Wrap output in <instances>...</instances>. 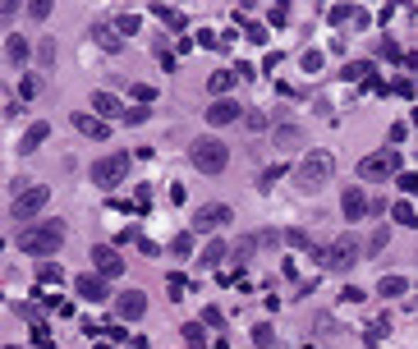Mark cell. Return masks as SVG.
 Listing matches in <instances>:
<instances>
[{"label": "cell", "instance_id": "cell-1", "mask_svg": "<svg viewBox=\"0 0 418 349\" xmlns=\"http://www.w3.org/2000/svg\"><path fill=\"white\" fill-rule=\"evenodd\" d=\"M14 244H18V253H28V257H46L65 244V226L60 221H33V226H23L14 235Z\"/></svg>", "mask_w": 418, "mask_h": 349}, {"label": "cell", "instance_id": "cell-2", "mask_svg": "<svg viewBox=\"0 0 418 349\" xmlns=\"http://www.w3.org/2000/svg\"><path fill=\"white\" fill-rule=\"evenodd\" d=\"M331 174H336V157H331V152H322V148H313L304 161H299V189L313 193V189H322Z\"/></svg>", "mask_w": 418, "mask_h": 349}, {"label": "cell", "instance_id": "cell-3", "mask_svg": "<svg viewBox=\"0 0 418 349\" xmlns=\"http://www.w3.org/2000/svg\"><path fill=\"white\" fill-rule=\"evenodd\" d=\"M46 202H51V189H46V184H23V189L14 193V202H9V221H28V226H33V216Z\"/></svg>", "mask_w": 418, "mask_h": 349}, {"label": "cell", "instance_id": "cell-4", "mask_svg": "<svg viewBox=\"0 0 418 349\" xmlns=\"http://www.w3.org/2000/svg\"><path fill=\"white\" fill-rule=\"evenodd\" d=\"M189 157H193V166H198L202 174H221V170L230 166V148L221 138H198Z\"/></svg>", "mask_w": 418, "mask_h": 349}, {"label": "cell", "instance_id": "cell-5", "mask_svg": "<svg viewBox=\"0 0 418 349\" xmlns=\"http://www.w3.org/2000/svg\"><path fill=\"white\" fill-rule=\"evenodd\" d=\"M124 174H129V152H106L101 161H92L97 189H115V184H124Z\"/></svg>", "mask_w": 418, "mask_h": 349}, {"label": "cell", "instance_id": "cell-6", "mask_svg": "<svg viewBox=\"0 0 418 349\" xmlns=\"http://www.w3.org/2000/svg\"><path fill=\"white\" fill-rule=\"evenodd\" d=\"M313 257L322 262V267H331V271H349L354 262H363V257H358V244L349 235L336 239V244H326V248H313Z\"/></svg>", "mask_w": 418, "mask_h": 349}, {"label": "cell", "instance_id": "cell-7", "mask_svg": "<svg viewBox=\"0 0 418 349\" xmlns=\"http://www.w3.org/2000/svg\"><path fill=\"white\" fill-rule=\"evenodd\" d=\"M358 174H363V179H400V152L395 148H386V152H373V157H363L358 161Z\"/></svg>", "mask_w": 418, "mask_h": 349}, {"label": "cell", "instance_id": "cell-8", "mask_svg": "<svg viewBox=\"0 0 418 349\" xmlns=\"http://www.w3.org/2000/svg\"><path fill=\"white\" fill-rule=\"evenodd\" d=\"M230 221H235V211H230L226 202H207V207L193 211V235H216V230H226Z\"/></svg>", "mask_w": 418, "mask_h": 349}, {"label": "cell", "instance_id": "cell-9", "mask_svg": "<svg viewBox=\"0 0 418 349\" xmlns=\"http://www.w3.org/2000/svg\"><path fill=\"white\" fill-rule=\"evenodd\" d=\"M92 267H97V276L115 280V276L124 271V257H120V248H115V244H97V248H92Z\"/></svg>", "mask_w": 418, "mask_h": 349}, {"label": "cell", "instance_id": "cell-10", "mask_svg": "<svg viewBox=\"0 0 418 349\" xmlns=\"http://www.w3.org/2000/svg\"><path fill=\"white\" fill-rule=\"evenodd\" d=\"M340 211H345V221H363L368 211H373V202L363 198V189H358V184H349V189L340 193Z\"/></svg>", "mask_w": 418, "mask_h": 349}, {"label": "cell", "instance_id": "cell-11", "mask_svg": "<svg viewBox=\"0 0 418 349\" xmlns=\"http://www.w3.org/2000/svg\"><path fill=\"white\" fill-rule=\"evenodd\" d=\"M87 37H92L101 51H111V55H115V51H124V33H120L115 23H106V18H101V23H92V33H87Z\"/></svg>", "mask_w": 418, "mask_h": 349}, {"label": "cell", "instance_id": "cell-12", "mask_svg": "<svg viewBox=\"0 0 418 349\" xmlns=\"http://www.w3.org/2000/svg\"><path fill=\"white\" fill-rule=\"evenodd\" d=\"M92 115H101V120L111 124V120H124L129 111L120 106V96H115V92H92Z\"/></svg>", "mask_w": 418, "mask_h": 349}, {"label": "cell", "instance_id": "cell-13", "mask_svg": "<svg viewBox=\"0 0 418 349\" xmlns=\"http://www.w3.org/2000/svg\"><path fill=\"white\" fill-rule=\"evenodd\" d=\"M74 289H79V299H87V304H101V299H111V289H106V276H79L74 280Z\"/></svg>", "mask_w": 418, "mask_h": 349}, {"label": "cell", "instance_id": "cell-14", "mask_svg": "<svg viewBox=\"0 0 418 349\" xmlns=\"http://www.w3.org/2000/svg\"><path fill=\"white\" fill-rule=\"evenodd\" d=\"M74 129H79L83 138H97V143H101L106 133H111V124H106L101 115H87V111H74Z\"/></svg>", "mask_w": 418, "mask_h": 349}, {"label": "cell", "instance_id": "cell-15", "mask_svg": "<svg viewBox=\"0 0 418 349\" xmlns=\"http://www.w3.org/2000/svg\"><path fill=\"white\" fill-rule=\"evenodd\" d=\"M115 313H120L124 322H138V317L148 313V299H143L138 289H129V294H120V299H115Z\"/></svg>", "mask_w": 418, "mask_h": 349}, {"label": "cell", "instance_id": "cell-16", "mask_svg": "<svg viewBox=\"0 0 418 349\" xmlns=\"http://www.w3.org/2000/svg\"><path fill=\"white\" fill-rule=\"evenodd\" d=\"M239 115H244V111H239V101H230V96H221V101L207 106V120L211 124H239Z\"/></svg>", "mask_w": 418, "mask_h": 349}, {"label": "cell", "instance_id": "cell-17", "mask_svg": "<svg viewBox=\"0 0 418 349\" xmlns=\"http://www.w3.org/2000/svg\"><path fill=\"white\" fill-rule=\"evenodd\" d=\"M46 138H51V124H46V120L28 124V133H23V138H18V152H23V157H28V152H37V148H42Z\"/></svg>", "mask_w": 418, "mask_h": 349}, {"label": "cell", "instance_id": "cell-18", "mask_svg": "<svg viewBox=\"0 0 418 349\" xmlns=\"http://www.w3.org/2000/svg\"><path fill=\"white\" fill-rule=\"evenodd\" d=\"M235 83H239V70H216V74L207 79V92L221 101V96H230V87H235Z\"/></svg>", "mask_w": 418, "mask_h": 349}, {"label": "cell", "instance_id": "cell-19", "mask_svg": "<svg viewBox=\"0 0 418 349\" xmlns=\"http://www.w3.org/2000/svg\"><path fill=\"white\" fill-rule=\"evenodd\" d=\"M5 55H9V65H23L28 55H33V46H28L18 33H9V37H5Z\"/></svg>", "mask_w": 418, "mask_h": 349}, {"label": "cell", "instance_id": "cell-20", "mask_svg": "<svg viewBox=\"0 0 418 349\" xmlns=\"http://www.w3.org/2000/svg\"><path fill=\"white\" fill-rule=\"evenodd\" d=\"M60 280H65L60 262H37V285H60Z\"/></svg>", "mask_w": 418, "mask_h": 349}, {"label": "cell", "instance_id": "cell-21", "mask_svg": "<svg viewBox=\"0 0 418 349\" xmlns=\"http://www.w3.org/2000/svg\"><path fill=\"white\" fill-rule=\"evenodd\" d=\"M340 74H345V83H368V79H373V65H368V60H354V65H345Z\"/></svg>", "mask_w": 418, "mask_h": 349}, {"label": "cell", "instance_id": "cell-22", "mask_svg": "<svg viewBox=\"0 0 418 349\" xmlns=\"http://www.w3.org/2000/svg\"><path fill=\"white\" fill-rule=\"evenodd\" d=\"M405 289H409V280H405V276H382V285H377V294L395 299V294H405Z\"/></svg>", "mask_w": 418, "mask_h": 349}, {"label": "cell", "instance_id": "cell-23", "mask_svg": "<svg viewBox=\"0 0 418 349\" xmlns=\"http://www.w3.org/2000/svg\"><path fill=\"white\" fill-rule=\"evenodd\" d=\"M184 345H189V349H207V331H202V322L184 326Z\"/></svg>", "mask_w": 418, "mask_h": 349}, {"label": "cell", "instance_id": "cell-24", "mask_svg": "<svg viewBox=\"0 0 418 349\" xmlns=\"http://www.w3.org/2000/svg\"><path fill=\"white\" fill-rule=\"evenodd\" d=\"M221 257H226V244H221V239H211V244L202 248V267H216Z\"/></svg>", "mask_w": 418, "mask_h": 349}, {"label": "cell", "instance_id": "cell-25", "mask_svg": "<svg viewBox=\"0 0 418 349\" xmlns=\"http://www.w3.org/2000/svg\"><path fill=\"white\" fill-rule=\"evenodd\" d=\"M391 216L400 221V226H409V230L418 226V216H414V207H409V202H395V207H391Z\"/></svg>", "mask_w": 418, "mask_h": 349}, {"label": "cell", "instance_id": "cell-26", "mask_svg": "<svg viewBox=\"0 0 418 349\" xmlns=\"http://www.w3.org/2000/svg\"><path fill=\"white\" fill-rule=\"evenodd\" d=\"M386 244H391V230H386V226H382V230H377V235H373V239H368V257H377V253H382V248H386Z\"/></svg>", "mask_w": 418, "mask_h": 349}, {"label": "cell", "instance_id": "cell-27", "mask_svg": "<svg viewBox=\"0 0 418 349\" xmlns=\"http://www.w3.org/2000/svg\"><path fill=\"white\" fill-rule=\"evenodd\" d=\"M170 248H175V257H189V253H193V230L175 235V244H170Z\"/></svg>", "mask_w": 418, "mask_h": 349}, {"label": "cell", "instance_id": "cell-28", "mask_svg": "<svg viewBox=\"0 0 418 349\" xmlns=\"http://www.w3.org/2000/svg\"><path fill=\"white\" fill-rule=\"evenodd\" d=\"M304 133H299V124H276V143H299Z\"/></svg>", "mask_w": 418, "mask_h": 349}, {"label": "cell", "instance_id": "cell-29", "mask_svg": "<svg viewBox=\"0 0 418 349\" xmlns=\"http://www.w3.org/2000/svg\"><path fill=\"white\" fill-rule=\"evenodd\" d=\"M285 244H290V248H308V230H299V226L285 230Z\"/></svg>", "mask_w": 418, "mask_h": 349}, {"label": "cell", "instance_id": "cell-30", "mask_svg": "<svg viewBox=\"0 0 418 349\" xmlns=\"http://www.w3.org/2000/svg\"><path fill=\"white\" fill-rule=\"evenodd\" d=\"M395 184H400V193H405V198H414V193H418V174H409V170H405Z\"/></svg>", "mask_w": 418, "mask_h": 349}, {"label": "cell", "instance_id": "cell-31", "mask_svg": "<svg viewBox=\"0 0 418 349\" xmlns=\"http://www.w3.org/2000/svg\"><path fill=\"white\" fill-rule=\"evenodd\" d=\"M377 55H386V60H395V55H400V42H391V37H382V42H377Z\"/></svg>", "mask_w": 418, "mask_h": 349}, {"label": "cell", "instance_id": "cell-32", "mask_svg": "<svg viewBox=\"0 0 418 349\" xmlns=\"http://www.w3.org/2000/svg\"><path fill=\"white\" fill-rule=\"evenodd\" d=\"M152 14H157V18H161V23H175V28H180V23H184V18H180V14H175V9H166V5H152Z\"/></svg>", "mask_w": 418, "mask_h": 349}, {"label": "cell", "instance_id": "cell-33", "mask_svg": "<svg viewBox=\"0 0 418 349\" xmlns=\"http://www.w3.org/2000/svg\"><path fill=\"white\" fill-rule=\"evenodd\" d=\"M280 174H285V166H280V161H276V166H267V170H262V189H271Z\"/></svg>", "mask_w": 418, "mask_h": 349}, {"label": "cell", "instance_id": "cell-34", "mask_svg": "<svg viewBox=\"0 0 418 349\" xmlns=\"http://www.w3.org/2000/svg\"><path fill=\"white\" fill-rule=\"evenodd\" d=\"M244 37H248V42H267V28H262V23H244Z\"/></svg>", "mask_w": 418, "mask_h": 349}, {"label": "cell", "instance_id": "cell-35", "mask_svg": "<svg viewBox=\"0 0 418 349\" xmlns=\"http://www.w3.org/2000/svg\"><path fill=\"white\" fill-rule=\"evenodd\" d=\"M304 70H308V74L322 70V51H304Z\"/></svg>", "mask_w": 418, "mask_h": 349}, {"label": "cell", "instance_id": "cell-36", "mask_svg": "<svg viewBox=\"0 0 418 349\" xmlns=\"http://www.w3.org/2000/svg\"><path fill=\"white\" fill-rule=\"evenodd\" d=\"M28 14H33V18H46V14H51V0H33V5H28Z\"/></svg>", "mask_w": 418, "mask_h": 349}, {"label": "cell", "instance_id": "cell-37", "mask_svg": "<svg viewBox=\"0 0 418 349\" xmlns=\"http://www.w3.org/2000/svg\"><path fill=\"white\" fill-rule=\"evenodd\" d=\"M115 28H120V33H138V18H133V14H120V18H115Z\"/></svg>", "mask_w": 418, "mask_h": 349}, {"label": "cell", "instance_id": "cell-38", "mask_svg": "<svg viewBox=\"0 0 418 349\" xmlns=\"http://www.w3.org/2000/svg\"><path fill=\"white\" fill-rule=\"evenodd\" d=\"M129 92H133V96H138V101H152V96H157V87H148V83H133V87H129Z\"/></svg>", "mask_w": 418, "mask_h": 349}, {"label": "cell", "instance_id": "cell-39", "mask_svg": "<svg viewBox=\"0 0 418 349\" xmlns=\"http://www.w3.org/2000/svg\"><path fill=\"white\" fill-rule=\"evenodd\" d=\"M253 340H258V349H267V345H271V326H258V331H253Z\"/></svg>", "mask_w": 418, "mask_h": 349}]
</instances>
